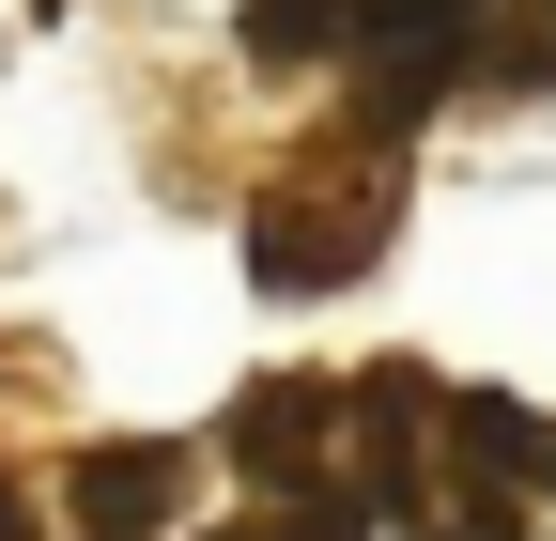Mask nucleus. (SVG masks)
Instances as JSON below:
<instances>
[{"label":"nucleus","mask_w":556,"mask_h":541,"mask_svg":"<svg viewBox=\"0 0 556 541\" xmlns=\"http://www.w3.org/2000/svg\"><path fill=\"white\" fill-rule=\"evenodd\" d=\"M371 248H387V186H356V201H263L248 279H263V294H340Z\"/></svg>","instance_id":"obj_1"},{"label":"nucleus","mask_w":556,"mask_h":541,"mask_svg":"<svg viewBox=\"0 0 556 541\" xmlns=\"http://www.w3.org/2000/svg\"><path fill=\"white\" fill-rule=\"evenodd\" d=\"M325 433H340V387H309V372H278V387H248V402H232V464H248L263 495L325 480Z\"/></svg>","instance_id":"obj_2"},{"label":"nucleus","mask_w":556,"mask_h":541,"mask_svg":"<svg viewBox=\"0 0 556 541\" xmlns=\"http://www.w3.org/2000/svg\"><path fill=\"white\" fill-rule=\"evenodd\" d=\"M186 511V449H93L78 464V541H155Z\"/></svg>","instance_id":"obj_3"},{"label":"nucleus","mask_w":556,"mask_h":541,"mask_svg":"<svg viewBox=\"0 0 556 541\" xmlns=\"http://www.w3.org/2000/svg\"><path fill=\"white\" fill-rule=\"evenodd\" d=\"M356 0H248V62H340Z\"/></svg>","instance_id":"obj_4"},{"label":"nucleus","mask_w":556,"mask_h":541,"mask_svg":"<svg viewBox=\"0 0 556 541\" xmlns=\"http://www.w3.org/2000/svg\"><path fill=\"white\" fill-rule=\"evenodd\" d=\"M0 541H31V511H16V495H0Z\"/></svg>","instance_id":"obj_5"},{"label":"nucleus","mask_w":556,"mask_h":541,"mask_svg":"<svg viewBox=\"0 0 556 541\" xmlns=\"http://www.w3.org/2000/svg\"><path fill=\"white\" fill-rule=\"evenodd\" d=\"M541 16H556V0H541ZM541 78H556V32H541Z\"/></svg>","instance_id":"obj_6"},{"label":"nucleus","mask_w":556,"mask_h":541,"mask_svg":"<svg viewBox=\"0 0 556 541\" xmlns=\"http://www.w3.org/2000/svg\"><path fill=\"white\" fill-rule=\"evenodd\" d=\"M541 464H556V433H541Z\"/></svg>","instance_id":"obj_7"}]
</instances>
